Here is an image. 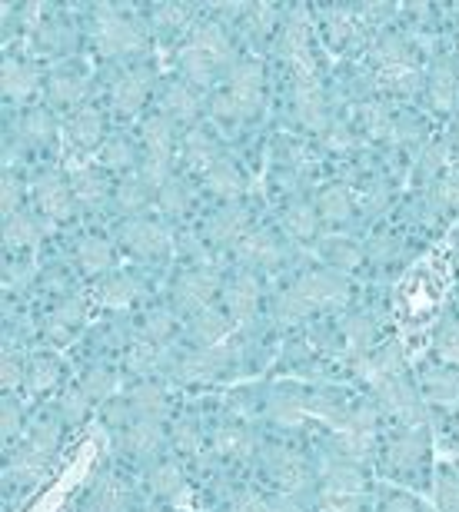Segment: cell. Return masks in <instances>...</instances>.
<instances>
[{"label":"cell","mask_w":459,"mask_h":512,"mask_svg":"<svg viewBox=\"0 0 459 512\" xmlns=\"http://www.w3.org/2000/svg\"><path fill=\"white\" fill-rule=\"evenodd\" d=\"M230 60V40L217 24H203L190 34V40L180 50V70L183 77L193 80L197 87H207L220 67Z\"/></svg>","instance_id":"obj_1"},{"label":"cell","mask_w":459,"mask_h":512,"mask_svg":"<svg viewBox=\"0 0 459 512\" xmlns=\"http://www.w3.org/2000/svg\"><path fill=\"white\" fill-rule=\"evenodd\" d=\"M100 54H137L147 44L144 27L134 17H127L120 7H100L97 10V27H94Z\"/></svg>","instance_id":"obj_2"},{"label":"cell","mask_w":459,"mask_h":512,"mask_svg":"<svg viewBox=\"0 0 459 512\" xmlns=\"http://www.w3.org/2000/svg\"><path fill=\"white\" fill-rule=\"evenodd\" d=\"M373 67L386 87L400 90V94H410V90L420 87V67L410 54V47L396 37H383L380 44L373 47Z\"/></svg>","instance_id":"obj_3"},{"label":"cell","mask_w":459,"mask_h":512,"mask_svg":"<svg viewBox=\"0 0 459 512\" xmlns=\"http://www.w3.org/2000/svg\"><path fill=\"white\" fill-rule=\"evenodd\" d=\"M293 290L303 296V303L313 310H340V306L350 300V286H346L343 276H336L330 270H316L306 273L303 280L293 283Z\"/></svg>","instance_id":"obj_4"},{"label":"cell","mask_w":459,"mask_h":512,"mask_svg":"<svg viewBox=\"0 0 459 512\" xmlns=\"http://www.w3.org/2000/svg\"><path fill=\"white\" fill-rule=\"evenodd\" d=\"M217 293V273L213 270H187L180 276L177 283H173V306H177L180 313H203L210 303V296Z\"/></svg>","instance_id":"obj_5"},{"label":"cell","mask_w":459,"mask_h":512,"mask_svg":"<svg viewBox=\"0 0 459 512\" xmlns=\"http://www.w3.org/2000/svg\"><path fill=\"white\" fill-rule=\"evenodd\" d=\"M227 97L240 107L243 117L257 114L260 104H263V67L257 64V60H240V64L230 70Z\"/></svg>","instance_id":"obj_6"},{"label":"cell","mask_w":459,"mask_h":512,"mask_svg":"<svg viewBox=\"0 0 459 512\" xmlns=\"http://www.w3.org/2000/svg\"><path fill=\"white\" fill-rule=\"evenodd\" d=\"M120 243L140 260H157L170 250V233L153 220H130L120 227Z\"/></svg>","instance_id":"obj_7"},{"label":"cell","mask_w":459,"mask_h":512,"mask_svg":"<svg viewBox=\"0 0 459 512\" xmlns=\"http://www.w3.org/2000/svg\"><path fill=\"white\" fill-rule=\"evenodd\" d=\"M34 200L50 220H67L77 207L70 183L60 180L57 173H40V177L34 180Z\"/></svg>","instance_id":"obj_8"},{"label":"cell","mask_w":459,"mask_h":512,"mask_svg":"<svg viewBox=\"0 0 459 512\" xmlns=\"http://www.w3.org/2000/svg\"><path fill=\"white\" fill-rule=\"evenodd\" d=\"M280 50L287 57V64L293 67V74H297V80H316V57L310 47V30H306L303 20H293L287 27Z\"/></svg>","instance_id":"obj_9"},{"label":"cell","mask_w":459,"mask_h":512,"mask_svg":"<svg viewBox=\"0 0 459 512\" xmlns=\"http://www.w3.org/2000/svg\"><path fill=\"white\" fill-rule=\"evenodd\" d=\"M150 94V74L147 70H124L114 84H110V104L120 117H130L144 107V100Z\"/></svg>","instance_id":"obj_10"},{"label":"cell","mask_w":459,"mask_h":512,"mask_svg":"<svg viewBox=\"0 0 459 512\" xmlns=\"http://www.w3.org/2000/svg\"><path fill=\"white\" fill-rule=\"evenodd\" d=\"M223 303H227V310L237 320H250L260 306V280L253 273L230 276L227 286H223Z\"/></svg>","instance_id":"obj_11"},{"label":"cell","mask_w":459,"mask_h":512,"mask_svg":"<svg viewBox=\"0 0 459 512\" xmlns=\"http://www.w3.org/2000/svg\"><path fill=\"white\" fill-rule=\"evenodd\" d=\"M203 233H207L210 243H233V247H237V243L250 233V220L240 207H227V210L213 213Z\"/></svg>","instance_id":"obj_12"},{"label":"cell","mask_w":459,"mask_h":512,"mask_svg":"<svg viewBox=\"0 0 459 512\" xmlns=\"http://www.w3.org/2000/svg\"><path fill=\"white\" fill-rule=\"evenodd\" d=\"M233 250H237V260L247 266H273L280 260V243L267 230H250Z\"/></svg>","instance_id":"obj_13"},{"label":"cell","mask_w":459,"mask_h":512,"mask_svg":"<svg viewBox=\"0 0 459 512\" xmlns=\"http://www.w3.org/2000/svg\"><path fill=\"white\" fill-rule=\"evenodd\" d=\"M47 97L64 107L80 104V100L87 97V74L80 67H64V70H57V74H50Z\"/></svg>","instance_id":"obj_14"},{"label":"cell","mask_w":459,"mask_h":512,"mask_svg":"<svg viewBox=\"0 0 459 512\" xmlns=\"http://www.w3.org/2000/svg\"><path fill=\"white\" fill-rule=\"evenodd\" d=\"M160 104H163V117L177 120V124H190V120L200 114V100L183 80H170V84L163 87Z\"/></svg>","instance_id":"obj_15"},{"label":"cell","mask_w":459,"mask_h":512,"mask_svg":"<svg viewBox=\"0 0 459 512\" xmlns=\"http://www.w3.org/2000/svg\"><path fill=\"white\" fill-rule=\"evenodd\" d=\"M293 104H297V117L306 127L323 130L326 104H323V90L316 80H297V84H293Z\"/></svg>","instance_id":"obj_16"},{"label":"cell","mask_w":459,"mask_h":512,"mask_svg":"<svg viewBox=\"0 0 459 512\" xmlns=\"http://www.w3.org/2000/svg\"><path fill=\"white\" fill-rule=\"evenodd\" d=\"M100 137H104V117H100V110L77 107L74 117L67 120V140L74 143V147L87 150V147H94V143H100Z\"/></svg>","instance_id":"obj_17"},{"label":"cell","mask_w":459,"mask_h":512,"mask_svg":"<svg viewBox=\"0 0 459 512\" xmlns=\"http://www.w3.org/2000/svg\"><path fill=\"white\" fill-rule=\"evenodd\" d=\"M70 190H74V200L84 210H97L100 203L107 200V180L97 167L74 170V177H70Z\"/></svg>","instance_id":"obj_18"},{"label":"cell","mask_w":459,"mask_h":512,"mask_svg":"<svg viewBox=\"0 0 459 512\" xmlns=\"http://www.w3.org/2000/svg\"><path fill=\"white\" fill-rule=\"evenodd\" d=\"M97 300L107 306V310H130L140 300V283L134 276H107L104 283L97 286Z\"/></svg>","instance_id":"obj_19"},{"label":"cell","mask_w":459,"mask_h":512,"mask_svg":"<svg viewBox=\"0 0 459 512\" xmlns=\"http://www.w3.org/2000/svg\"><path fill=\"white\" fill-rule=\"evenodd\" d=\"M4 94L10 100H27L30 94L37 90V70L24 64V60H14V57H7L4 60Z\"/></svg>","instance_id":"obj_20"},{"label":"cell","mask_w":459,"mask_h":512,"mask_svg":"<svg viewBox=\"0 0 459 512\" xmlns=\"http://www.w3.org/2000/svg\"><path fill=\"white\" fill-rule=\"evenodd\" d=\"M183 157H187L190 167H197L203 173H207L217 160H223L217 140H213L207 130H190L187 137H183Z\"/></svg>","instance_id":"obj_21"},{"label":"cell","mask_w":459,"mask_h":512,"mask_svg":"<svg viewBox=\"0 0 459 512\" xmlns=\"http://www.w3.org/2000/svg\"><path fill=\"white\" fill-rule=\"evenodd\" d=\"M207 187L223 200H237L243 193V173L237 170V163H230L223 157L207 170Z\"/></svg>","instance_id":"obj_22"},{"label":"cell","mask_w":459,"mask_h":512,"mask_svg":"<svg viewBox=\"0 0 459 512\" xmlns=\"http://www.w3.org/2000/svg\"><path fill=\"white\" fill-rule=\"evenodd\" d=\"M80 323H84V303H80V300H64L54 313H50L47 336H50V340H57V343H64V340H70V336L77 333Z\"/></svg>","instance_id":"obj_23"},{"label":"cell","mask_w":459,"mask_h":512,"mask_svg":"<svg viewBox=\"0 0 459 512\" xmlns=\"http://www.w3.org/2000/svg\"><path fill=\"white\" fill-rule=\"evenodd\" d=\"M77 263L84 273H104L110 263H114V250H110V243L104 237H84L77 243Z\"/></svg>","instance_id":"obj_24"},{"label":"cell","mask_w":459,"mask_h":512,"mask_svg":"<svg viewBox=\"0 0 459 512\" xmlns=\"http://www.w3.org/2000/svg\"><path fill=\"white\" fill-rule=\"evenodd\" d=\"M350 210H353V197L343 183H330V187H323L320 197H316V213H320L323 220L340 223L350 217Z\"/></svg>","instance_id":"obj_25"},{"label":"cell","mask_w":459,"mask_h":512,"mask_svg":"<svg viewBox=\"0 0 459 512\" xmlns=\"http://www.w3.org/2000/svg\"><path fill=\"white\" fill-rule=\"evenodd\" d=\"M40 240V227L34 217H24V213H14V217H4V247L7 250H27Z\"/></svg>","instance_id":"obj_26"},{"label":"cell","mask_w":459,"mask_h":512,"mask_svg":"<svg viewBox=\"0 0 459 512\" xmlns=\"http://www.w3.org/2000/svg\"><path fill=\"white\" fill-rule=\"evenodd\" d=\"M316 223H320V213H316V207H310V203H293V207H287V213H283V230L297 240H310L316 233Z\"/></svg>","instance_id":"obj_27"},{"label":"cell","mask_w":459,"mask_h":512,"mask_svg":"<svg viewBox=\"0 0 459 512\" xmlns=\"http://www.w3.org/2000/svg\"><path fill=\"white\" fill-rule=\"evenodd\" d=\"M430 97H433V104L446 110L453 104V97H456V67L450 64V60H440V64L433 67V74H430Z\"/></svg>","instance_id":"obj_28"},{"label":"cell","mask_w":459,"mask_h":512,"mask_svg":"<svg viewBox=\"0 0 459 512\" xmlns=\"http://www.w3.org/2000/svg\"><path fill=\"white\" fill-rule=\"evenodd\" d=\"M17 133H20V140H27V143H47L54 137V117H50L47 110H27V114L20 117Z\"/></svg>","instance_id":"obj_29"},{"label":"cell","mask_w":459,"mask_h":512,"mask_svg":"<svg viewBox=\"0 0 459 512\" xmlns=\"http://www.w3.org/2000/svg\"><path fill=\"white\" fill-rule=\"evenodd\" d=\"M150 203V183L144 177H130L117 187V207L124 213H140Z\"/></svg>","instance_id":"obj_30"},{"label":"cell","mask_w":459,"mask_h":512,"mask_svg":"<svg viewBox=\"0 0 459 512\" xmlns=\"http://www.w3.org/2000/svg\"><path fill=\"white\" fill-rule=\"evenodd\" d=\"M157 200H160V207L167 210V213H187L190 203H193V193H190V187L180 177H170L157 190Z\"/></svg>","instance_id":"obj_31"},{"label":"cell","mask_w":459,"mask_h":512,"mask_svg":"<svg viewBox=\"0 0 459 512\" xmlns=\"http://www.w3.org/2000/svg\"><path fill=\"white\" fill-rule=\"evenodd\" d=\"M193 336L200 343H217L227 336V320L217 310H203L200 316H193Z\"/></svg>","instance_id":"obj_32"},{"label":"cell","mask_w":459,"mask_h":512,"mask_svg":"<svg viewBox=\"0 0 459 512\" xmlns=\"http://www.w3.org/2000/svg\"><path fill=\"white\" fill-rule=\"evenodd\" d=\"M100 160H104V167L110 170H127L130 163H134V143L127 137H110L104 143V150H100Z\"/></svg>","instance_id":"obj_33"},{"label":"cell","mask_w":459,"mask_h":512,"mask_svg":"<svg viewBox=\"0 0 459 512\" xmlns=\"http://www.w3.org/2000/svg\"><path fill=\"white\" fill-rule=\"evenodd\" d=\"M277 316H280V323H300L303 316H310V306L303 303V296L293 290H283L277 296Z\"/></svg>","instance_id":"obj_34"},{"label":"cell","mask_w":459,"mask_h":512,"mask_svg":"<svg viewBox=\"0 0 459 512\" xmlns=\"http://www.w3.org/2000/svg\"><path fill=\"white\" fill-rule=\"evenodd\" d=\"M436 353L443 356L446 363L459 366V323L456 320H446L436 333Z\"/></svg>","instance_id":"obj_35"},{"label":"cell","mask_w":459,"mask_h":512,"mask_svg":"<svg viewBox=\"0 0 459 512\" xmlns=\"http://www.w3.org/2000/svg\"><path fill=\"white\" fill-rule=\"evenodd\" d=\"M144 336H147V343H167L170 336H173V316L167 310H157V313H150L147 320H144Z\"/></svg>","instance_id":"obj_36"},{"label":"cell","mask_w":459,"mask_h":512,"mask_svg":"<svg viewBox=\"0 0 459 512\" xmlns=\"http://www.w3.org/2000/svg\"><path fill=\"white\" fill-rule=\"evenodd\" d=\"M326 256H330V263H336V266H356L363 260V250L350 240L336 237V240L326 243Z\"/></svg>","instance_id":"obj_37"},{"label":"cell","mask_w":459,"mask_h":512,"mask_svg":"<svg viewBox=\"0 0 459 512\" xmlns=\"http://www.w3.org/2000/svg\"><path fill=\"white\" fill-rule=\"evenodd\" d=\"M190 17V7L183 4H157L153 7V20H157L160 27H183Z\"/></svg>","instance_id":"obj_38"},{"label":"cell","mask_w":459,"mask_h":512,"mask_svg":"<svg viewBox=\"0 0 459 512\" xmlns=\"http://www.w3.org/2000/svg\"><path fill=\"white\" fill-rule=\"evenodd\" d=\"M363 124L370 127L373 133H386V130L393 127V120H390V114H386L383 107L370 104V107H363Z\"/></svg>","instance_id":"obj_39"},{"label":"cell","mask_w":459,"mask_h":512,"mask_svg":"<svg viewBox=\"0 0 459 512\" xmlns=\"http://www.w3.org/2000/svg\"><path fill=\"white\" fill-rule=\"evenodd\" d=\"M0 203H4V217H14V213L20 210V183L10 177V173L4 177V200Z\"/></svg>","instance_id":"obj_40"},{"label":"cell","mask_w":459,"mask_h":512,"mask_svg":"<svg viewBox=\"0 0 459 512\" xmlns=\"http://www.w3.org/2000/svg\"><path fill=\"white\" fill-rule=\"evenodd\" d=\"M27 280H30V276H27V266H24V263H10L7 270H4V286H7L10 293H20V290H24Z\"/></svg>","instance_id":"obj_41"},{"label":"cell","mask_w":459,"mask_h":512,"mask_svg":"<svg viewBox=\"0 0 459 512\" xmlns=\"http://www.w3.org/2000/svg\"><path fill=\"white\" fill-rule=\"evenodd\" d=\"M346 336H350V343H370L373 336V326L366 316H356V320L346 323Z\"/></svg>","instance_id":"obj_42"},{"label":"cell","mask_w":459,"mask_h":512,"mask_svg":"<svg viewBox=\"0 0 459 512\" xmlns=\"http://www.w3.org/2000/svg\"><path fill=\"white\" fill-rule=\"evenodd\" d=\"M440 203L450 210H459V180H446L440 187Z\"/></svg>","instance_id":"obj_43"},{"label":"cell","mask_w":459,"mask_h":512,"mask_svg":"<svg viewBox=\"0 0 459 512\" xmlns=\"http://www.w3.org/2000/svg\"><path fill=\"white\" fill-rule=\"evenodd\" d=\"M250 14L257 17V20H253V30H257V34H260V30L267 34L270 24H273V7H250Z\"/></svg>","instance_id":"obj_44"},{"label":"cell","mask_w":459,"mask_h":512,"mask_svg":"<svg viewBox=\"0 0 459 512\" xmlns=\"http://www.w3.org/2000/svg\"><path fill=\"white\" fill-rule=\"evenodd\" d=\"M456 263H459V250H456Z\"/></svg>","instance_id":"obj_45"},{"label":"cell","mask_w":459,"mask_h":512,"mask_svg":"<svg viewBox=\"0 0 459 512\" xmlns=\"http://www.w3.org/2000/svg\"><path fill=\"white\" fill-rule=\"evenodd\" d=\"M456 140H459V133H456Z\"/></svg>","instance_id":"obj_46"}]
</instances>
